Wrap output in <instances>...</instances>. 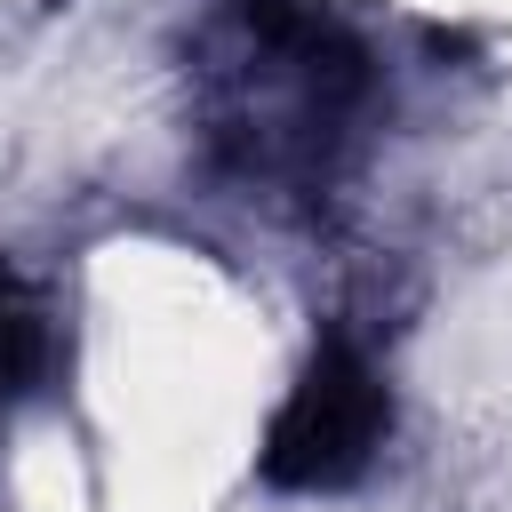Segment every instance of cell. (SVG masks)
Instances as JSON below:
<instances>
[{"mask_svg":"<svg viewBox=\"0 0 512 512\" xmlns=\"http://www.w3.org/2000/svg\"><path fill=\"white\" fill-rule=\"evenodd\" d=\"M384 424H392L384 376H376L344 336H328V344L304 360L296 392L280 400V416H272V432H264V448H256V472H264L272 488H288V496L352 488V480L376 464Z\"/></svg>","mask_w":512,"mask_h":512,"instance_id":"6da1fadb","label":"cell"},{"mask_svg":"<svg viewBox=\"0 0 512 512\" xmlns=\"http://www.w3.org/2000/svg\"><path fill=\"white\" fill-rule=\"evenodd\" d=\"M40 368H48V320H40V304L0 272V400L32 392Z\"/></svg>","mask_w":512,"mask_h":512,"instance_id":"7a4b0ae2","label":"cell"},{"mask_svg":"<svg viewBox=\"0 0 512 512\" xmlns=\"http://www.w3.org/2000/svg\"><path fill=\"white\" fill-rule=\"evenodd\" d=\"M240 16H248L256 40H272V48H296V56H352V48L328 32V8H320V0H240Z\"/></svg>","mask_w":512,"mask_h":512,"instance_id":"3957f363","label":"cell"}]
</instances>
